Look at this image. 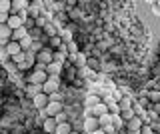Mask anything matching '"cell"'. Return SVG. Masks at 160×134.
Masks as SVG:
<instances>
[{"instance_id":"83f0119b","label":"cell","mask_w":160,"mask_h":134,"mask_svg":"<svg viewBox=\"0 0 160 134\" xmlns=\"http://www.w3.org/2000/svg\"><path fill=\"white\" fill-rule=\"evenodd\" d=\"M62 96H64V94H60V92L56 90V92L48 94V100H50V102H62Z\"/></svg>"},{"instance_id":"3957f363","label":"cell","mask_w":160,"mask_h":134,"mask_svg":"<svg viewBox=\"0 0 160 134\" xmlns=\"http://www.w3.org/2000/svg\"><path fill=\"white\" fill-rule=\"evenodd\" d=\"M96 128H100L98 118L92 116V114H88V116L84 118V122H82V130L84 132H92V130H96Z\"/></svg>"},{"instance_id":"f1b7e54d","label":"cell","mask_w":160,"mask_h":134,"mask_svg":"<svg viewBox=\"0 0 160 134\" xmlns=\"http://www.w3.org/2000/svg\"><path fill=\"white\" fill-rule=\"evenodd\" d=\"M134 114H136V112H134L132 108H128V110H122V112H120V116H122V120L126 122V120H130V118L134 116Z\"/></svg>"},{"instance_id":"d6a6232c","label":"cell","mask_w":160,"mask_h":134,"mask_svg":"<svg viewBox=\"0 0 160 134\" xmlns=\"http://www.w3.org/2000/svg\"><path fill=\"white\" fill-rule=\"evenodd\" d=\"M30 50H32L34 54H36V52H40V50H42V44H40L38 40H34V42H32V46H30Z\"/></svg>"},{"instance_id":"30bf717a","label":"cell","mask_w":160,"mask_h":134,"mask_svg":"<svg viewBox=\"0 0 160 134\" xmlns=\"http://www.w3.org/2000/svg\"><path fill=\"white\" fill-rule=\"evenodd\" d=\"M4 50H6V54H8L10 58H12L14 54L22 52V48H20V42H16V40H8V42H6V48H4Z\"/></svg>"},{"instance_id":"d6986e66","label":"cell","mask_w":160,"mask_h":134,"mask_svg":"<svg viewBox=\"0 0 160 134\" xmlns=\"http://www.w3.org/2000/svg\"><path fill=\"white\" fill-rule=\"evenodd\" d=\"M26 92H28V94H32V96H36L38 92H42V84H32V82H28Z\"/></svg>"},{"instance_id":"8d00e7d4","label":"cell","mask_w":160,"mask_h":134,"mask_svg":"<svg viewBox=\"0 0 160 134\" xmlns=\"http://www.w3.org/2000/svg\"><path fill=\"white\" fill-rule=\"evenodd\" d=\"M124 134H140V130H124Z\"/></svg>"},{"instance_id":"8992f818","label":"cell","mask_w":160,"mask_h":134,"mask_svg":"<svg viewBox=\"0 0 160 134\" xmlns=\"http://www.w3.org/2000/svg\"><path fill=\"white\" fill-rule=\"evenodd\" d=\"M54 58H52V50L50 48H42L40 52H36V62H42V64H50Z\"/></svg>"},{"instance_id":"1f68e13d","label":"cell","mask_w":160,"mask_h":134,"mask_svg":"<svg viewBox=\"0 0 160 134\" xmlns=\"http://www.w3.org/2000/svg\"><path fill=\"white\" fill-rule=\"evenodd\" d=\"M148 96H150V100H152V102H160V90H152Z\"/></svg>"},{"instance_id":"7a4b0ae2","label":"cell","mask_w":160,"mask_h":134,"mask_svg":"<svg viewBox=\"0 0 160 134\" xmlns=\"http://www.w3.org/2000/svg\"><path fill=\"white\" fill-rule=\"evenodd\" d=\"M46 78H48V72L46 70H38V68H34V70L28 74V82H32V84H44Z\"/></svg>"},{"instance_id":"d4e9b609","label":"cell","mask_w":160,"mask_h":134,"mask_svg":"<svg viewBox=\"0 0 160 134\" xmlns=\"http://www.w3.org/2000/svg\"><path fill=\"white\" fill-rule=\"evenodd\" d=\"M42 32L46 34L48 38H50V36H56V28H54V24H48V22H46V26L42 28Z\"/></svg>"},{"instance_id":"4316f807","label":"cell","mask_w":160,"mask_h":134,"mask_svg":"<svg viewBox=\"0 0 160 134\" xmlns=\"http://www.w3.org/2000/svg\"><path fill=\"white\" fill-rule=\"evenodd\" d=\"M106 104H108V112H110V114H120L118 102H106Z\"/></svg>"},{"instance_id":"6da1fadb","label":"cell","mask_w":160,"mask_h":134,"mask_svg":"<svg viewBox=\"0 0 160 134\" xmlns=\"http://www.w3.org/2000/svg\"><path fill=\"white\" fill-rule=\"evenodd\" d=\"M60 88V74H48V78L42 84V92L44 94H52Z\"/></svg>"},{"instance_id":"ba28073f","label":"cell","mask_w":160,"mask_h":134,"mask_svg":"<svg viewBox=\"0 0 160 134\" xmlns=\"http://www.w3.org/2000/svg\"><path fill=\"white\" fill-rule=\"evenodd\" d=\"M28 0H12V6H10V14H18L22 10H26L28 8Z\"/></svg>"},{"instance_id":"5b68a950","label":"cell","mask_w":160,"mask_h":134,"mask_svg":"<svg viewBox=\"0 0 160 134\" xmlns=\"http://www.w3.org/2000/svg\"><path fill=\"white\" fill-rule=\"evenodd\" d=\"M142 124H144V120L138 116V114H134L130 120L124 122V130H140V128H142Z\"/></svg>"},{"instance_id":"60d3db41","label":"cell","mask_w":160,"mask_h":134,"mask_svg":"<svg viewBox=\"0 0 160 134\" xmlns=\"http://www.w3.org/2000/svg\"><path fill=\"white\" fill-rule=\"evenodd\" d=\"M112 134H124V132L122 130H116V132H112Z\"/></svg>"},{"instance_id":"44dd1931","label":"cell","mask_w":160,"mask_h":134,"mask_svg":"<svg viewBox=\"0 0 160 134\" xmlns=\"http://www.w3.org/2000/svg\"><path fill=\"white\" fill-rule=\"evenodd\" d=\"M32 42H34V40H32V36H30V34H26V36L20 40V48H22V50H30Z\"/></svg>"},{"instance_id":"f35d334b","label":"cell","mask_w":160,"mask_h":134,"mask_svg":"<svg viewBox=\"0 0 160 134\" xmlns=\"http://www.w3.org/2000/svg\"><path fill=\"white\" fill-rule=\"evenodd\" d=\"M70 134H80V132L76 130V128H72V132H70Z\"/></svg>"},{"instance_id":"8fae6325","label":"cell","mask_w":160,"mask_h":134,"mask_svg":"<svg viewBox=\"0 0 160 134\" xmlns=\"http://www.w3.org/2000/svg\"><path fill=\"white\" fill-rule=\"evenodd\" d=\"M6 24L10 26V30H16V28H20L24 24V20L18 16V14H10L8 16V20H6Z\"/></svg>"},{"instance_id":"836d02e7","label":"cell","mask_w":160,"mask_h":134,"mask_svg":"<svg viewBox=\"0 0 160 134\" xmlns=\"http://www.w3.org/2000/svg\"><path fill=\"white\" fill-rule=\"evenodd\" d=\"M140 134H154V132H152V126H148V124H142V128H140Z\"/></svg>"},{"instance_id":"4dcf8cb0","label":"cell","mask_w":160,"mask_h":134,"mask_svg":"<svg viewBox=\"0 0 160 134\" xmlns=\"http://www.w3.org/2000/svg\"><path fill=\"white\" fill-rule=\"evenodd\" d=\"M34 24H36L38 28H44V26H46V18H42V16H36V18H34Z\"/></svg>"},{"instance_id":"e575fe53","label":"cell","mask_w":160,"mask_h":134,"mask_svg":"<svg viewBox=\"0 0 160 134\" xmlns=\"http://www.w3.org/2000/svg\"><path fill=\"white\" fill-rule=\"evenodd\" d=\"M8 16H10V12H0V24H6Z\"/></svg>"},{"instance_id":"52a82bcc","label":"cell","mask_w":160,"mask_h":134,"mask_svg":"<svg viewBox=\"0 0 160 134\" xmlns=\"http://www.w3.org/2000/svg\"><path fill=\"white\" fill-rule=\"evenodd\" d=\"M104 112H108V104L106 102H96V104H92V108H90V114H92V116H102Z\"/></svg>"},{"instance_id":"ab89813d","label":"cell","mask_w":160,"mask_h":134,"mask_svg":"<svg viewBox=\"0 0 160 134\" xmlns=\"http://www.w3.org/2000/svg\"><path fill=\"white\" fill-rule=\"evenodd\" d=\"M146 2H148V4H156V0H146Z\"/></svg>"},{"instance_id":"4fadbf2b","label":"cell","mask_w":160,"mask_h":134,"mask_svg":"<svg viewBox=\"0 0 160 134\" xmlns=\"http://www.w3.org/2000/svg\"><path fill=\"white\" fill-rule=\"evenodd\" d=\"M62 68H64V64H60L56 60H52L50 64H46V72L48 74H62Z\"/></svg>"},{"instance_id":"484cf974","label":"cell","mask_w":160,"mask_h":134,"mask_svg":"<svg viewBox=\"0 0 160 134\" xmlns=\"http://www.w3.org/2000/svg\"><path fill=\"white\" fill-rule=\"evenodd\" d=\"M12 0H0V12H10Z\"/></svg>"},{"instance_id":"9c48e42d","label":"cell","mask_w":160,"mask_h":134,"mask_svg":"<svg viewBox=\"0 0 160 134\" xmlns=\"http://www.w3.org/2000/svg\"><path fill=\"white\" fill-rule=\"evenodd\" d=\"M42 130L46 134H54V130H56V120H54V116H48L42 120Z\"/></svg>"},{"instance_id":"74e56055","label":"cell","mask_w":160,"mask_h":134,"mask_svg":"<svg viewBox=\"0 0 160 134\" xmlns=\"http://www.w3.org/2000/svg\"><path fill=\"white\" fill-rule=\"evenodd\" d=\"M154 6H156V8H158V10H160V0H156V4H154Z\"/></svg>"},{"instance_id":"cb8c5ba5","label":"cell","mask_w":160,"mask_h":134,"mask_svg":"<svg viewBox=\"0 0 160 134\" xmlns=\"http://www.w3.org/2000/svg\"><path fill=\"white\" fill-rule=\"evenodd\" d=\"M28 34L32 36V40H38V38H42V28H38V26H34V28H30Z\"/></svg>"},{"instance_id":"2e32d148","label":"cell","mask_w":160,"mask_h":134,"mask_svg":"<svg viewBox=\"0 0 160 134\" xmlns=\"http://www.w3.org/2000/svg\"><path fill=\"white\" fill-rule=\"evenodd\" d=\"M98 124H100V128L110 126V124H112V114H110V112H104L102 116H98Z\"/></svg>"},{"instance_id":"603a6c76","label":"cell","mask_w":160,"mask_h":134,"mask_svg":"<svg viewBox=\"0 0 160 134\" xmlns=\"http://www.w3.org/2000/svg\"><path fill=\"white\" fill-rule=\"evenodd\" d=\"M52 58L60 64H64V60H66V50H54L52 52Z\"/></svg>"},{"instance_id":"ffe728a7","label":"cell","mask_w":160,"mask_h":134,"mask_svg":"<svg viewBox=\"0 0 160 134\" xmlns=\"http://www.w3.org/2000/svg\"><path fill=\"white\" fill-rule=\"evenodd\" d=\"M118 106H120V112L122 110H128V108H132V102H130V98L128 96H120V100H118Z\"/></svg>"},{"instance_id":"7c38bea8","label":"cell","mask_w":160,"mask_h":134,"mask_svg":"<svg viewBox=\"0 0 160 134\" xmlns=\"http://www.w3.org/2000/svg\"><path fill=\"white\" fill-rule=\"evenodd\" d=\"M26 34H28V28L22 24L20 28H16V30H12V34H10V40H16V42H20L24 36H26Z\"/></svg>"},{"instance_id":"f546056e","label":"cell","mask_w":160,"mask_h":134,"mask_svg":"<svg viewBox=\"0 0 160 134\" xmlns=\"http://www.w3.org/2000/svg\"><path fill=\"white\" fill-rule=\"evenodd\" d=\"M54 120H56V124H60V122H66V120H68L66 112H64V110H62V112H58L56 116H54Z\"/></svg>"},{"instance_id":"e0dca14e","label":"cell","mask_w":160,"mask_h":134,"mask_svg":"<svg viewBox=\"0 0 160 134\" xmlns=\"http://www.w3.org/2000/svg\"><path fill=\"white\" fill-rule=\"evenodd\" d=\"M60 44H62V38H58V36H50L48 38V48L50 50H58Z\"/></svg>"},{"instance_id":"9a60e30c","label":"cell","mask_w":160,"mask_h":134,"mask_svg":"<svg viewBox=\"0 0 160 134\" xmlns=\"http://www.w3.org/2000/svg\"><path fill=\"white\" fill-rule=\"evenodd\" d=\"M10 34H12V30H10L8 24H0V42H8Z\"/></svg>"},{"instance_id":"5bb4252c","label":"cell","mask_w":160,"mask_h":134,"mask_svg":"<svg viewBox=\"0 0 160 134\" xmlns=\"http://www.w3.org/2000/svg\"><path fill=\"white\" fill-rule=\"evenodd\" d=\"M70 132H72V124H70L68 120L56 124V130H54V134H70Z\"/></svg>"},{"instance_id":"b9f144b4","label":"cell","mask_w":160,"mask_h":134,"mask_svg":"<svg viewBox=\"0 0 160 134\" xmlns=\"http://www.w3.org/2000/svg\"><path fill=\"white\" fill-rule=\"evenodd\" d=\"M156 80H158V86H160V78H156Z\"/></svg>"},{"instance_id":"ac0fdd59","label":"cell","mask_w":160,"mask_h":134,"mask_svg":"<svg viewBox=\"0 0 160 134\" xmlns=\"http://www.w3.org/2000/svg\"><path fill=\"white\" fill-rule=\"evenodd\" d=\"M112 126L116 128V130H124V120L120 114H112Z\"/></svg>"},{"instance_id":"7402d4cb","label":"cell","mask_w":160,"mask_h":134,"mask_svg":"<svg viewBox=\"0 0 160 134\" xmlns=\"http://www.w3.org/2000/svg\"><path fill=\"white\" fill-rule=\"evenodd\" d=\"M12 62H16V66H20V64H24V62H26V50H22V52L14 54V56H12Z\"/></svg>"},{"instance_id":"d590c367","label":"cell","mask_w":160,"mask_h":134,"mask_svg":"<svg viewBox=\"0 0 160 134\" xmlns=\"http://www.w3.org/2000/svg\"><path fill=\"white\" fill-rule=\"evenodd\" d=\"M88 66H90V68H96V70L100 68V66H98V62H94V60H88Z\"/></svg>"},{"instance_id":"277c9868","label":"cell","mask_w":160,"mask_h":134,"mask_svg":"<svg viewBox=\"0 0 160 134\" xmlns=\"http://www.w3.org/2000/svg\"><path fill=\"white\" fill-rule=\"evenodd\" d=\"M48 94H44V92H38L36 96H32V104H34V108L36 110H42V108H46L48 106Z\"/></svg>"}]
</instances>
